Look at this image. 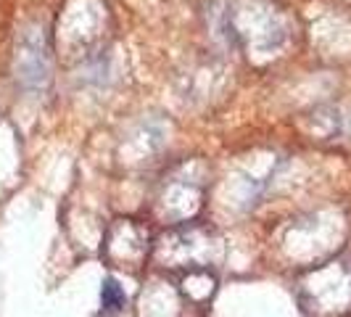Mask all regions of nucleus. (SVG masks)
Listing matches in <instances>:
<instances>
[{"label":"nucleus","mask_w":351,"mask_h":317,"mask_svg":"<svg viewBox=\"0 0 351 317\" xmlns=\"http://www.w3.org/2000/svg\"><path fill=\"white\" fill-rule=\"evenodd\" d=\"M101 304H104L106 315L119 312V309L124 307V291L114 281H106L104 288H101Z\"/></svg>","instance_id":"obj_1"}]
</instances>
